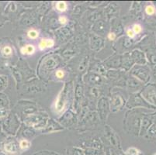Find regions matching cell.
Masks as SVG:
<instances>
[{
  "label": "cell",
  "instance_id": "obj_1",
  "mask_svg": "<svg viewBox=\"0 0 156 155\" xmlns=\"http://www.w3.org/2000/svg\"><path fill=\"white\" fill-rule=\"evenodd\" d=\"M20 146L15 141H9L4 143V153L7 155H14L19 151Z\"/></svg>",
  "mask_w": 156,
  "mask_h": 155
},
{
  "label": "cell",
  "instance_id": "obj_2",
  "mask_svg": "<svg viewBox=\"0 0 156 155\" xmlns=\"http://www.w3.org/2000/svg\"><path fill=\"white\" fill-rule=\"evenodd\" d=\"M55 44V42L52 39H42L39 43V49L45 50L46 48H52Z\"/></svg>",
  "mask_w": 156,
  "mask_h": 155
},
{
  "label": "cell",
  "instance_id": "obj_3",
  "mask_svg": "<svg viewBox=\"0 0 156 155\" xmlns=\"http://www.w3.org/2000/svg\"><path fill=\"white\" fill-rule=\"evenodd\" d=\"M20 52L23 55H33L35 52V48L34 45H27L26 47H23L21 48Z\"/></svg>",
  "mask_w": 156,
  "mask_h": 155
},
{
  "label": "cell",
  "instance_id": "obj_4",
  "mask_svg": "<svg viewBox=\"0 0 156 155\" xmlns=\"http://www.w3.org/2000/svg\"><path fill=\"white\" fill-rule=\"evenodd\" d=\"M20 148L23 150H27L30 147V142L27 140H22L20 141L19 143Z\"/></svg>",
  "mask_w": 156,
  "mask_h": 155
},
{
  "label": "cell",
  "instance_id": "obj_5",
  "mask_svg": "<svg viewBox=\"0 0 156 155\" xmlns=\"http://www.w3.org/2000/svg\"><path fill=\"white\" fill-rule=\"evenodd\" d=\"M56 7L57 9H58V10L61 11V12H65L66 9H67V3L65 2H58V3H57L56 5Z\"/></svg>",
  "mask_w": 156,
  "mask_h": 155
},
{
  "label": "cell",
  "instance_id": "obj_6",
  "mask_svg": "<svg viewBox=\"0 0 156 155\" xmlns=\"http://www.w3.org/2000/svg\"><path fill=\"white\" fill-rule=\"evenodd\" d=\"M12 50L11 48V47L9 46H5L2 49V55H5V56H9V55H12Z\"/></svg>",
  "mask_w": 156,
  "mask_h": 155
},
{
  "label": "cell",
  "instance_id": "obj_7",
  "mask_svg": "<svg viewBox=\"0 0 156 155\" xmlns=\"http://www.w3.org/2000/svg\"><path fill=\"white\" fill-rule=\"evenodd\" d=\"M27 35L30 39H36V38L39 37V33L37 30H31L28 32Z\"/></svg>",
  "mask_w": 156,
  "mask_h": 155
},
{
  "label": "cell",
  "instance_id": "obj_8",
  "mask_svg": "<svg viewBox=\"0 0 156 155\" xmlns=\"http://www.w3.org/2000/svg\"><path fill=\"white\" fill-rule=\"evenodd\" d=\"M145 12H146V13L147 14V15H149V16L154 15V12H155V9H154V7L153 6V5H147V6L145 8Z\"/></svg>",
  "mask_w": 156,
  "mask_h": 155
},
{
  "label": "cell",
  "instance_id": "obj_9",
  "mask_svg": "<svg viewBox=\"0 0 156 155\" xmlns=\"http://www.w3.org/2000/svg\"><path fill=\"white\" fill-rule=\"evenodd\" d=\"M139 150L134 147H130L126 151V155H138Z\"/></svg>",
  "mask_w": 156,
  "mask_h": 155
},
{
  "label": "cell",
  "instance_id": "obj_10",
  "mask_svg": "<svg viewBox=\"0 0 156 155\" xmlns=\"http://www.w3.org/2000/svg\"><path fill=\"white\" fill-rule=\"evenodd\" d=\"M133 31L135 34H138L141 32L142 30V27H141V25H139V24H134V26H133Z\"/></svg>",
  "mask_w": 156,
  "mask_h": 155
},
{
  "label": "cell",
  "instance_id": "obj_11",
  "mask_svg": "<svg viewBox=\"0 0 156 155\" xmlns=\"http://www.w3.org/2000/svg\"><path fill=\"white\" fill-rule=\"evenodd\" d=\"M64 75H65V74H64V72L62 70H58L56 72V76L58 78V79H62L64 77Z\"/></svg>",
  "mask_w": 156,
  "mask_h": 155
},
{
  "label": "cell",
  "instance_id": "obj_12",
  "mask_svg": "<svg viewBox=\"0 0 156 155\" xmlns=\"http://www.w3.org/2000/svg\"><path fill=\"white\" fill-rule=\"evenodd\" d=\"M127 36L130 38L134 37V36H135V33H134V31H133L132 30H127Z\"/></svg>",
  "mask_w": 156,
  "mask_h": 155
},
{
  "label": "cell",
  "instance_id": "obj_13",
  "mask_svg": "<svg viewBox=\"0 0 156 155\" xmlns=\"http://www.w3.org/2000/svg\"><path fill=\"white\" fill-rule=\"evenodd\" d=\"M59 22L62 24H65L68 22V19L65 16H61L59 17Z\"/></svg>",
  "mask_w": 156,
  "mask_h": 155
},
{
  "label": "cell",
  "instance_id": "obj_14",
  "mask_svg": "<svg viewBox=\"0 0 156 155\" xmlns=\"http://www.w3.org/2000/svg\"><path fill=\"white\" fill-rule=\"evenodd\" d=\"M4 86H5V82H4L3 79H2L1 77H0V91L3 89Z\"/></svg>",
  "mask_w": 156,
  "mask_h": 155
},
{
  "label": "cell",
  "instance_id": "obj_15",
  "mask_svg": "<svg viewBox=\"0 0 156 155\" xmlns=\"http://www.w3.org/2000/svg\"><path fill=\"white\" fill-rule=\"evenodd\" d=\"M115 37H116V35H115V33H110L108 35V38L110 40H111V41H113V40L115 39Z\"/></svg>",
  "mask_w": 156,
  "mask_h": 155
},
{
  "label": "cell",
  "instance_id": "obj_16",
  "mask_svg": "<svg viewBox=\"0 0 156 155\" xmlns=\"http://www.w3.org/2000/svg\"><path fill=\"white\" fill-rule=\"evenodd\" d=\"M0 155H4V153H0Z\"/></svg>",
  "mask_w": 156,
  "mask_h": 155
}]
</instances>
